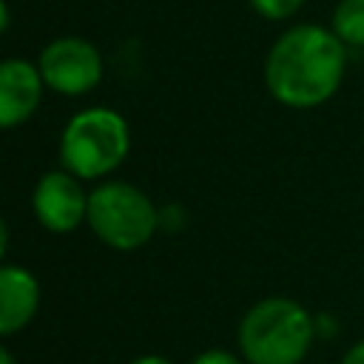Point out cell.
Instances as JSON below:
<instances>
[{"mask_svg": "<svg viewBox=\"0 0 364 364\" xmlns=\"http://www.w3.org/2000/svg\"><path fill=\"white\" fill-rule=\"evenodd\" d=\"M347 51L330 26H290L267 48L262 65L264 88L284 108H318L338 94L347 74Z\"/></svg>", "mask_w": 364, "mask_h": 364, "instance_id": "cell-1", "label": "cell"}, {"mask_svg": "<svg viewBox=\"0 0 364 364\" xmlns=\"http://www.w3.org/2000/svg\"><path fill=\"white\" fill-rule=\"evenodd\" d=\"M316 338V316L287 296L259 299L236 330L239 355L247 364H301Z\"/></svg>", "mask_w": 364, "mask_h": 364, "instance_id": "cell-2", "label": "cell"}, {"mask_svg": "<svg viewBox=\"0 0 364 364\" xmlns=\"http://www.w3.org/2000/svg\"><path fill=\"white\" fill-rule=\"evenodd\" d=\"M131 148V128L114 108H82L60 134V165L74 176L105 179L114 173Z\"/></svg>", "mask_w": 364, "mask_h": 364, "instance_id": "cell-3", "label": "cell"}, {"mask_svg": "<svg viewBox=\"0 0 364 364\" xmlns=\"http://www.w3.org/2000/svg\"><path fill=\"white\" fill-rule=\"evenodd\" d=\"M85 222L102 245L114 250H136L159 230V208L142 188L125 179H108L88 193Z\"/></svg>", "mask_w": 364, "mask_h": 364, "instance_id": "cell-4", "label": "cell"}, {"mask_svg": "<svg viewBox=\"0 0 364 364\" xmlns=\"http://www.w3.org/2000/svg\"><path fill=\"white\" fill-rule=\"evenodd\" d=\"M37 68L46 88L65 97H82L94 91L105 71L100 48L91 40L74 34L46 43V48L37 57Z\"/></svg>", "mask_w": 364, "mask_h": 364, "instance_id": "cell-5", "label": "cell"}, {"mask_svg": "<svg viewBox=\"0 0 364 364\" xmlns=\"http://www.w3.org/2000/svg\"><path fill=\"white\" fill-rule=\"evenodd\" d=\"M31 210L46 230L71 233L88 216V191L82 188L80 176L60 165L37 179L31 191Z\"/></svg>", "mask_w": 364, "mask_h": 364, "instance_id": "cell-6", "label": "cell"}, {"mask_svg": "<svg viewBox=\"0 0 364 364\" xmlns=\"http://www.w3.org/2000/svg\"><path fill=\"white\" fill-rule=\"evenodd\" d=\"M43 77L37 63L9 57L0 60V131L20 128L43 102Z\"/></svg>", "mask_w": 364, "mask_h": 364, "instance_id": "cell-7", "label": "cell"}, {"mask_svg": "<svg viewBox=\"0 0 364 364\" xmlns=\"http://www.w3.org/2000/svg\"><path fill=\"white\" fill-rule=\"evenodd\" d=\"M40 282L31 270L0 262V338L28 327L40 310Z\"/></svg>", "mask_w": 364, "mask_h": 364, "instance_id": "cell-8", "label": "cell"}, {"mask_svg": "<svg viewBox=\"0 0 364 364\" xmlns=\"http://www.w3.org/2000/svg\"><path fill=\"white\" fill-rule=\"evenodd\" d=\"M330 28L347 48H364V0H338Z\"/></svg>", "mask_w": 364, "mask_h": 364, "instance_id": "cell-9", "label": "cell"}, {"mask_svg": "<svg viewBox=\"0 0 364 364\" xmlns=\"http://www.w3.org/2000/svg\"><path fill=\"white\" fill-rule=\"evenodd\" d=\"M247 3L259 17H264L270 23H282V20L296 17L307 0H247Z\"/></svg>", "mask_w": 364, "mask_h": 364, "instance_id": "cell-10", "label": "cell"}, {"mask_svg": "<svg viewBox=\"0 0 364 364\" xmlns=\"http://www.w3.org/2000/svg\"><path fill=\"white\" fill-rule=\"evenodd\" d=\"M191 364H247L242 355L230 353V350H222V347H210L205 353H199Z\"/></svg>", "mask_w": 364, "mask_h": 364, "instance_id": "cell-11", "label": "cell"}, {"mask_svg": "<svg viewBox=\"0 0 364 364\" xmlns=\"http://www.w3.org/2000/svg\"><path fill=\"white\" fill-rule=\"evenodd\" d=\"M338 364H364V338H358L355 344H350L344 350V355H341Z\"/></svg>", "mask_w": 364, "mask_h": 364, "instance_id": "cell-12", "label": "cell"}, {"mask_svg": "<svg viewBox=\"0 0 364 364\" xmlns=\"http://www.w3.org/2000/svg\"><path fill=\"white\" fill-rule=\"evenodd\" d=\"M128 364H173V361H171V358H165V355L148 353V355H139V358H134V361H128Z\"/></svg>", "mask_w": 364, "mask_h": 364, "instance_id": "cell-13", "label": "cell"}, {"mask_svg": "<svg viewBox=\"0 0 364 364\" xmlns=\"http://www.w3.org/2000/svg\"><path fill=\"white\" fill-rule=\"evenodd\" d=\"M6 250H9V228H6V222L0 216V262L6 259Z\"/></svg>", "mask_w": 364, "mask_h": 364, "instance_id": "cell-14", "label": "cell"}, {"mask_svg": "<svg viewBox=\"0 0 364 364\" xmlns=\"http://www.w3.org/2000/svg\"><path fill=\"white\" fill-rule=\"evenodd\" d=\"M9 20H11V14H9V6H6V0H0V34L9 28Z\"/></svg>", "mask_w": 364, "mask_h": 364, "instance_id": "cell-15", "label": "cell"}, {"mask_svg": "<svg viewBox=\"0 0 364 364\" xmlns=\"http://www.w3.org/2000/svg\"><path fill=\"white\" fill-rule=\"evenodd\" d=\"M0 364H17V358L11 355V350L6 344H0Z\"/></svg>", "mask_w": 364, "mask_h": 364, "instance_id": "cell-16", "label": "cell"}]
</instances>
